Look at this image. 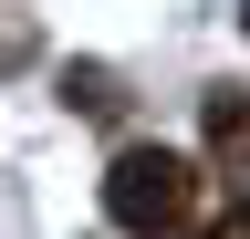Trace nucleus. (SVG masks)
Instances as JSON below:
<instances>
[{"instance_id":"nucleus-1","label":"nucleus","mask_w":250,"mask_h":239,"mask_svg":"<svg viewBox=\"0 0 250 239\" xmlns=\"http://www.w3.org/2000/svg\"><path fill=\"white\" fill-rule=\"evenodd\" d=\"M104 208H115V229L167 239L188 208H198V166H188L177 146H125V156H115V177H104Z\"/></svg>"},{"instance_id":"nucleus-2","label":"nucleus","mask_w":250,"mask_h":239,"mask_svg":"<svg viewBox=\"0 0 250 239\" xmlns=\"http://www.w3.org/2000/svg\"><path fill=\"white\" fill-rule=\"evenodd\" d=\"M62 104H83V114H115V73H104V63L62 73Z\"/></svg>"},{"instance_id":"nucleus-3","label":"nucleus","mask_w":250,"mask_h":239,"mask_svg":"<svg viewBox=\"0 0 250 239\" xmlns=\"http://www.w3.org/2000/svg\"><path fill=\"white\" fill-rule=\"evenodd\" d=\"M240 21H250V0H240Z\"/></svg>"}]
</instances>
